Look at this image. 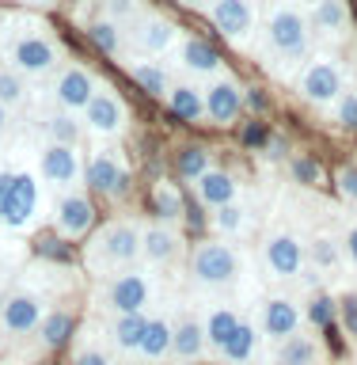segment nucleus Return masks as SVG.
<instances>
[{
  "label": "nucleus",
  "instance_id": "obj_1",
  "mask_svg": "<svg viewBox=\"0 0 357 365\" xmlns=\"http://www.w3.org/2000/svg\"><path fill=\"white\" fill-rule=\"evenodd\" d=\"M141 259V225L137 221H107L84 247V262L91 274L107 278L118 270H133Z\"/></svg>",
  "mask_w": 357,
  "mask_h": 365
},
{
  "label": "nucleus",
  "instance_id": "obj_2",
  "mask_svg": "<svg viewBox=\"0 0 357 365\" xmlns=\"http://www.w3.org/2000/svg\"><path fill=\"white\" fill-rule=\"evenodd\" d=\"M95 304L110 316H137V312H148L152 304V274L145 270H118V274H107L95 289Z\"/></svg>",
  "mask_w": 357,
  "mask_h": 365
},
{
  "label": "nucleus",
  "instance_id": "obj_3",
  "mask_svg": "<svg viewBox=\"0 0 357 365\" xmlns=\"http://www.w3.org/2000/svg\"><path fill=\"white\" fill-rule=\"evenodd\" d=\"M262 42L274 57L281 61H304L308 50H312V27H308V16L296 4H278L267 19V31H262Z\"/></svg>",
  "mask_w": 357,
  "mask_h": 365
},
{
  "label": "nucleus",
  "instance_id": "obj_4",
  "mask_svg": "<svg viewBox=\"0 0 357 365\" xmlns=\"http://www.w3.org/2000/svg\"><path fill=\"white\" fill-rule=\"evenodd\" d=\"M239 270H244V262L228 240H202L190 255V274L202 289H228L239 278Z\"/></svg>",
  "mask_w": 357,
  "mask_h": 365
},
{
  "label": "nucleus",
  "instance_id": "obj_5",
  "mask_svg": "<svg viewBox=\"0 0 357 365\" xmlns=\"http://www.w3.org/2000/svg\"><path fill=\"white\" fill-rule=\"evenodd\" d=\"M8 61L19 76H46V73H53V68L61 65V46L42 31H27V34H19V38L11 42Z\"/></svg>",
  "mask_w": 357,
  "mask_h": 365
},
{
  "label": "nucleus",
  "instance_id": "obj_6",
  "mask_svg": "<svg viewBox=\"0 0 357 365\" xmlns=\"http://www.w3.org/2000/svg\"><path fill=\"white\" fill-rule=\"evenodd\" d=\"M301 96L312 103V107H335L346 91V76H342V65L331 61V57H316V61L304 65L301 73Z\"/></svg>",
  "mask_w": 357,
  "mask_h": 365
},
{
  "label": "nucleus",
  "instance_id": "obj_7",
  "mask_svg": "<svg viewBox=\"0 0 357 365\" xmlns=\"http://www.w3.org/2000/svg\"><path fill=\"white\" fill-rule=\"evenodd\" d=\"M46 316V301L34 289H16L0 304V335L4 339H27L38 331Z\"/></svg>",
  "mask_w": 357,
  "mask_h": 365
},
{
  "label": "nucleus",
  "instance_id": "obj_8",
  "mask_svg": "<svg viewBox=\"0 0 357 365\" xmlns=\"http://www.w3.org/2000/svg\"><path fill=\"white\" fill-rule=\"evenodd\" d=\"M304 262H308V251L301 244V236H293V232H270L267 240H262V267H267L270 278H278V282L301 278Z\"/></svg>",
  "mask_w": 357,
  "mask_h": 365
},
{
  "label": "nucleus",
  "instance_id": "obj_9",
  "mask_svg": "<svg viewBox=\"0 0 357 365\" xmlns=\"http://www.w3.org/2000/svg\"><path fill=\"white\" fill-rule=\"evenodd\" d=\"M125 42H130L137 53L160 57L179 42V27L167 16H160V11H141L133 23H125Z\"/></svg>",
  "mask_w": 357,
  "mask_h": 365
},
{
  "label": "nucleus",
  "instance_id": "obj_10",
  "mask_svg": "<svg viewBox=\"0 0 357 365\" xmlns=\"http://www.w3.org/2000/svg\"><path fill=\"white\" fill-rule=\"evenodd\" d=\"M84 182H88V190L91 194H103V198H110V202H118L130 194V168L122 164L114 153H95L84 164Z\"/></svg>",
  "mask_w": 357,
  "mask_h": 365
},
{
  "label": "nucleus",
  "instance_id": "obj_11",
  "mask_svg": "<svg viewBox=\"0 0 357 365\" xmlns=\"http://www.w3.org/2000/svg\"><path fill=\"white\" fill-rule=\"evenodd\" d=\"M255 331L262 342H274V346L285 342L289 335H296L301 331V308H296V301H289V297H267L259 304Z\"/></svg>",
  "mask_w": 357,
  "mask_h": 365
},
{
  "label": "nucleus",
  "instance_id": "obj_12",
  "mask_svg": "<svg viewBox=\"0 0 357 365\" xmlns=\"http://www.w3.org/2000/svg\"><path fill=\"white\" fill-rule=\"evenodd\" d=\"M95 225V205L84 190H61L53 202V228L61 232L65 240H80L91 232Z\"/></svg>",
  "mask_w": 357,
  "mask_h": 365
},
{
  "label": "nucleus",
  "instance_id": "obj_13",
  "mask_svg": "<svg viewBox=\"0 0 357 365\" xmlns=\"http://www.w3.org/2000/svg\"><path fill=\"white\" fill-rule=\"evenodd\" d=\"M80 114H84V125H88V130L99 133V137H122L125 125H130V110H125V103L114 96L110 88H99Z\"/></svg>",
  "mask_w": 357,
  "mask_h": 365
},
{
  "label": "nucleus",
  "instance_id": "obj_14",
  "mask_svg": "<svg viewBox=\"0 0 357 365\" xmlns=\"http://www.w3.org/2000/svg\"><path fill=\"white\" fill-rule=\"evenodd\" d=\"M38 171L57 190H76V182L84 179V160H80V153L73 145H50L46 141L42 156H38Z\"/></svg>",
  "mask_w": 357,
  "mask_h": 365
},
{
  "label": "nucleus",
  "instance_id": "obj_15",
  "mask_svg": "<svg viewBox=\"0 0 357 365\" xmlns=\"http://www.w3.org/2000/svg\"><path fill=\"white\" fill-rule=\"evenodd\" d=\"M202 103H205V118L213 125H232L244 110V88L228 76H217L202 88Z\"/></svg>",
  "mask_w": 357,
  "mask_h": 365
},
{
  "label": "nucleus",
  "instance_id": "obj_16",
  "mask_svg": "<svg viewBox=\"0 0 357 365\" xmlns=\"http://www.w3.org/2000/svg\"><path fill=\"white\" fill-rule=\"evenodd\" d=\"M38 213V179L31 171H11L8 205H4V225L8 228H27Z\"/></svg>",
  "mask_w": 357,
  "mask_h": 365
},
{
  "label": "nucleus",
  "instance_id": "obj_17",
  "mask_svg": "<svg viewBox=\"0 0 357 365\" xmlns=\"http://www.w3.org/2000/svg\"><path fill=\"white\" fill-rule=\"evenodd\" d=\"M53 99L61 103V110H68V114H76V110H84L88 103H91V96L99 91V84H95V76L88 73V68H80V65H65L61 73H57V80H53Z\"/></svg>",
  "mask_w": 357,
  "mask_h": 365
},
{
  "label": "nucleus",
  "instance_id": "obj_18",
  "mask_svg": "<svg viewBox=\"0 0 357 365\" xmlns=\"http://www.w3.org/2000/svg\"><path fill=\"white\" fill-rule=\"evenodd\" d=\"M209 19L228 42H247L255 31V4L251 0H213Z\"/></svg>",
  "mask_w": 357,
  "mask_h": 365
},
{
  "label": "nucleus",
  "instance_id": "obj_19",
  "mask_svg": "<svg viewBox=\"0 0 357 365\" xmlns=\"http://www.w3.org/2000/svg\"><path fill=\"white\" fill-rule=\"evenodd\" d=\"M179 255V232L167 221H148L141 225V262L148 267H167Z\"/></svg>",
  "mask_w": 357,
  "mask_h": 365
},
{
  "label": "nucleus",
  "instance_id": "obj_20",
  "mask_svg": "<svg viewBox=\"0 0 357 365\" xmlns=\"http://www.w3.org/2000/svg\"><path fill=\"white\" fill-rule=\"evenodd\" d=\"M194 190H198V202H202V205H209V210H221V205L236 202L239 182H236L232 171L209 168V171H202V175L194 179Z\"/></svg>",
  "mask_w": 357,
  "mask_h": 365
},
{
  "label": "nucleus",
  "instance_id": "obj_21",
  "mask_svg": "<svg viewBox=\"0 0 357 365\" xmlns=\"http://www.w3.org/2000/svg\"><path fill=\"white\" fill-rule=\"evenodd\" d=\"M319 358H324V346H319V339L304 327L274 346V365H319Z\"/></svg>",
  "mask_w": 357,
  "mask_h": 365
},
{
  "label": "nucleus",
  "instance_id": "obj_22",
  "mask_svg": "<svg viewBox=\"0 0 357 365\" xmlns=\"http://www.w3.org/2000/svg\"><path fill=\"white\" fill-rule=\"evenodd\" d=\"M145 327H148V312H137V316H110V319H107V342H110V350L137 358V346H141Z\"/></svg>",
  "mask_w": 357,
  "mask_h": 365
},
{
  "label": "nucleus",
  "instance_id": "obj_23",
  "mask_svg": "<svg viewBox=\"0 0 357 365\" xmlns=\"http://www.w3.org/2000/svg\"><path fill=\"white\" fill-rule=\"evenodd\" d=\"M175 61L187 68V73H198V76L221 73V53H217L205 38H182L179 50H175Z\"/></svg>",
  "mask_w": 357,
  "mask_h": 365
},
{
  "label": "nucleus",
  "instance_id": "obj_24",
  "mask_svg": "<svg viewBox=\"0 0 357 365\" xmlns=\"http://www.w3.org/2000/svg\"><path fill=\"white\" fill-rule=\"evenodd\" d=\"M171 335H175V324H171L167 316H148V327L141 335V346H137V358L141 361L171 358Z\"/></svg>",
  "mask_w": 357,
  "mask_h": 365
},
{
  "label": "nucleus",
  "instance_id": "obj_25",
  "mask_svg": "<svg viewBox=\"0 0 357 365\" xmlns=\"http://www.w3.org/2000/svg\"><path fill=\"white\" fill-rule=\"evenodd\" d=\"M259 331H255V324L251 319H239V327L232 331V339L224 342V350L217 354L224 365H251L259 358Z\"/></svg>",
  "mask_w": 357,
  "mask_h": 365
},
{
  "label": "nucleus",
  "instance_id": "obj_26",
  "mask_svg": "<svg viewBox=\"0 0 357 365\" xmlns=\"http://www.w3.org/2000/svg\"><path fill=\"white\" fill-rule=\"evenodd\" d=\"M205 354V327H202V319H179L175 324V335H171V358L175 361H198Z\"/></svg>",
  "mask_w": 357,
  "mask_h": 365
},
{
  "label": "nucleus",
  "instance_id": "obj_27",
  "mask_svg": "<svg viewBox=\"0 0 357 365\" xmlns=\"http://www.w3.org/2000/svg\"><path fill=\"white\" fill-rule=\"evenodd\" d=\"M73 331H76V316L68 312V308H50V312L42 316V324H38V346L42 350H57V346H65L68 339H73Z\"/></svg>",
  "mask_w": 357,
  "mask_h": 365
},
{
  "label": "nucleus",
  "instance_id": "obj_28",
  "mask_svg": "<svg viewBox=\"0 0 357 365\" xmlns=\"http://www.w3.org/2000/svg\"><path fill=\"white\" fill-rule=\"evenodd\" d=\"M202 327H205V350L221 354L224 342L232 339V331L239 327V316H236L228 304H217V308H209V312H205Z\"/></svg>",
  "mask_w": 357,
  "mask_h": 365
},
{
  "label": "nucleus",
  "instance_id": "obj_29",
  "mask_svg": "<svg viewBox=\"0 0 357 365\" xmlns=\"http://www.w3.org/2000/svg\"><path fill=\"white\" fill-rule=\"evenodd\" d=\"M308 27H316L319 34H342V31H350V8H346V0H319V4H312Z\"/></svg>",
  "mask_w": 357,
  "mask_h": 365
},
{
  "label": "nucleus",
  "instance_id": "obj_30",
  "mask_svg": "<svg viewBox=\"0 0 357 365\" xmlns=\"http://www.w3.org/2000/svg\"><path fill=\"white\" fill-rule=\"evenodd\" d=\"M304 251H308V262H312L319 274H335L338 267H346V259H342V240L327 236V232L312 236L304 244Z\"/></svg>",
  "mask_w": 357,
  "mask_h": 365
},
{
  "label": "nucleus",
  "instance_id": "obj_31",
  "mask_svg": "<svg viewBox=\"0 0 357 365\" xmlns=\"http://www.w3.org/2000/svg\"><path fill=\"white\" fill-rule=\"evenodd\" d=\"M167 107L179 122H202L205 118V103L198 84H171L167 91Z\"/></svg>",
  "mask_w": 357,
  "mask_h": 365
},
{
  "label": "nucleus",
  "instance_id": "obj_32",
  "mask_svg": "<svg viewBox=\"0 0 357 365\" xmlns=\"http://www.w3.org/2000/svg\"><path fill=\"white\" fill-rule=\"evenodd\" d=\"M130 76H133V84L148 91V96H164L167 99V91H171V73L160 61H130Z\"/></svg>",
  "mask_w": 357,
  "mask_h": 365
},
{
  "label": "nucleus",
  "instance_id": "obj_33",
  "mask_svg": "<svg viewBox=\"0 0 357 365\" xmlns=\"http://www.w3.org/2000/svg\"><path fill=\"white\" fill-rule=\"evenodd\" d=\"M88 38L95 42L107 57H118L122 46H125V27L103 16V19H91V23H88Z\"/></svg>",
  "mask_w": 357,
  "mask_h": 365
},
{
  "label": "nucleus",
  "instance_id": "obj_34",
  "mask_svg": "<svg viewBox=\"0 0 357 365\" xmlns=\"http://www.w3.org/2000/svg\"><path fill=\"white\" fill-rule=\"evenodd\" d=\"M213 225H217V232H221V240L244 236L247 232V210L239 202H228L221 210H213Z\"/></svg>",
  "mask_w": 357,
  "mask_h": 365
},
{
  "label": "nucleus",
  "instance_id": "obj_35",
  "mask_svg": "<svg viewBox=\"0 0 357 365\" xmlns=\"http://www.w3.org/2000/svg\"><path fill=\"white\" fill-rule=\"evenodd\" d=\"M27 103V76H19L16 68H0V107L16 110Z\"/></svg>",
  "mask_w": 357,
  "mask_h": 365
},
{
  "label": "nucleus",
  "instance_id": "obj_36",
  "mask_svg": "<svg viewBox=\"0 0 357 365\" xmlns=\"http://www.w3.org/2000/svg\"><path fill=\"white\" fill-rule=\"evenodd\" d=\"M46 137H50V145H73V148H76V141H80V122H76L68 110L50 114V118H46Z\"/></svg>",
  "mask_w": 357,
  "mask_h": 365
},
{
  "label": "nucleus",
  "instance_id": "obj_37",
  "mask_svg": "<svg viewBox=\"0 0 357 365\" xmlns=\"http://www.w3.org/2000/svg\"><path fill=\"white\" fill-rule=\"evenodd\" d=\"M152 202H156V213H160V221L175 225L179 217H182V198H179V190L171 187V182H160V187H156V194H152Z\"/></svg>",
  "mask_w": 357,
  "mask_h": 365
},
{
  "label": "nucleus",
  "instance_id": "obj_38",
  "mask_svg": "<svg viewBox=\"0 0 357 365\" xmlns=\"http://www.w3.org/2000/svg\"><path fill=\"white\" fill-rule=\"evenodd\" d=\"M202 171H209V153H205V148H198V145L182 148V153H179V175L194 182Z\"/></svg>",
  "mask_w": 357,
  "mask_h": 365
},
{
  "label": "nucleus",
  "instance_id": "obj_39",
  "mask_svg": "<svg viewBox=\"0 0 357 365\" xmlns=\"http://www.w3.org/2000/svg\"><path fill=\"white\" fill-rule=\"evenodd\" d=\"M335 118L342 130H357V91H342V99L335 103Z\"/></svg>",
  "mask_w": 357,
  "mask_h": 365
},
{
  "label": "nucleus",
  "instance_id": "obj_40",
  "mask_svg": "<svg viewBox=\"0 0 357 365\" xmlns=\"http://www.w3.org/2000/svg\"><path fill=\"white\" fill-rule=\"evenodd\" d=\"M137 16H141V4L137 0H107V19H114V23H133Z\"/></svg>",
  "mask_w": 357,
  "mask_h": 365
},
{
  "label": "nucleus",
  "instance_id": "obj_41",
  "mask_svg": "<svg viewBox=\"0 0 357 365\" xmlns=\"http://www.w3.org/2000/svg\"><path fill=\"white\" fill-rule=\"evenodd\" d=\"M335 187H338V194H342L346 202H357V164H350V168L338 171Z\"/></svg>",
  "mask_w": 357,
  "mask_h": 365
},
{
  "label": "nucleus",
  "instance_id": "obj_42",
  "mask_svg": "<svg viewBox=\"0 0 357 365\" xmlns=\"http://www.w3.org/2000/svg\"><path fill=\"white\" fill-rule=\"evenodd\" d=\"M293 175L301 179V182H319V164L312 156H296L293 160Z\"/></svg>",
  "mask_w": 357,
  "mask_h": 365
},
{
  "label": "nucleus",
  "instance_id": "obj_43",
  "mask_svg": "<svg viewBox=\"0 0 357 365\" xmlns=\"http://www.w3.org/2000/svg\"><path fill=\"white\" fill-rule=\"evenodd\" d=\"M308 316H312L316 324H331V319H335V301H331V297H316L312 308H308Z\"/></svg>",
  "mask_w": 357,
  "mask_h": 365
},
{
  "label": "nucleus",
  "instance_id": "obj_44",
  "mask_svg": "<svg viewBox=\"0 0 357 365\" xmlns=\"http://www.w3.org/2000/svg\"><path fill=\"white\" fill-rule=\"evenodd\" d=\"M342 259H346L350 270H357V221L346 228V236H342Z\"/></svg>",
  "mask_w": 357,
  "mask_h": 365
},
{
  "label": "nucleus",
  "instance_id": "obj_45",
  "mask_svg": "<svg viewBox=\"0 0 357 365\" xmlns=\"http://www.w3.org/2000/svg\"><path fill=\"white\" fill-rule=\"evenodd\" d=\"M338 308H342V319H346V331H350V335H357V297H346Z\"/></svg>",
  "mask_w": 357,
  "mask_h": 365
},
{
  "label": "nucleus",
  "instance_id": "obj_46",
  "mask_svg": "<svg viewBox=\"0 0 357 365\" xmlns=\"http://www.w3.org/2000/svg\"><path fill=\"white\" fill-rule=\"evenodd\" d=\"M73 365H107V358H103L99 350H76Z\"/></svg>",
  "mask_w": 357,
  "mask_h": 365
},
{
  "label": "nucleus",
  "instance_id": "obj_47",
  "mask_svg": "<svg viewBox=\"0 0 357 365\" xmlns=\"http://www.w3.org/2000/svg\"><path fill=\"white\" fill-rule=\"evenodd\" d=\"M8 187H11V171H0V221H4V205H8Z\"/></svg>",
  "mask_w": 357,
  "mask_h": 365
},
{
  "label": "nucleus",
  "instance_id": "obj_48",
  "mask_svg": "<svg viewBox=\"0 0 357 365\" xmlns=\"http://www.w3.org/2000/svg\"><path fill=\"white\" fill-rule=\"evenodd\" d=\"M187 8H198V11H209L213 8V0H182Z\"/></svg>",
  "mask_w": 357,
  "mask_h": 365
},
{
  "label": "nucleus",
  "instance_id": "obj_49",
  "mask_svg": "<svg viewBox=\"0 0 357 365\" xmlns=\"http://www.w3.org/2000/svg\"><path fill=\"white\" fill-rule=\"evenodd\" d=\"M8 122H11V118H8V107H0V137L8 133Z\"/></svg>",
  "mask_w": 357,
  "mask_h": 365
},
{
  "label": "nucleus",
  "instance_id": "obj_50",
  "mask_svg": "<svg viewBox=\"0 0 357 365\" xmlns=\"http://www.w3.org/2000/svg\"><path fill=\"white\" fill-rule=\"evenodd\" d=\"M296 4H301V8H312V4H319V0H296Z\"/></svg>",
  "mask_w": 357,
  "mask_h": 365
},
{
  "label": "nucleus",
  "instance_id": "obj_51",
  "mask_svg": "<svg viewBox=\"0 0 357 365\" xmlns=\"http://www.w3.org/2000/svg\"><path fill=\"white\" fill-rule=\"evenodd\" d=\"M31 4H57V0H31Z\"/></svg>",
  "mask_w": 357,
  "mask_h": 365
},
{
  "label": "nucleus",
  "instance_id": "obj_52",
  "mask_svg": "<svg viewBox=\"0 0 357 365\" xmlns=\"http://www.w3.org/2000/svg\"><path fill=\"white\" fill-rule=\"evenodd\" d=\"M0 304H4V293H0Z\"/></svg>",
  "mask_w": 357,
  "mask_h": 365
}]
</instances>
